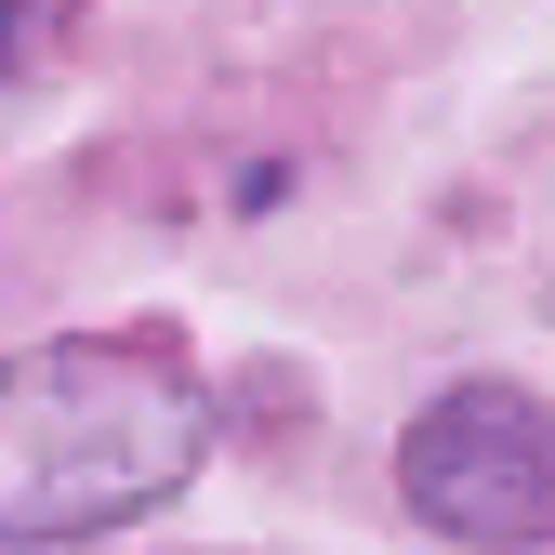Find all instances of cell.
Returning a JSON list of instances; mask_svg holds the SVG:
<instances>
[{
  "instance_id": "cell-1",
  "label": "cell",
  "mask_w": 555,
  "mask_h": 555,
  "mask_svg": "<svg viewBox=\"0 0 555 555\" xmlns=\"http://www.w3.org/2000/svg\"><path fill=\"white\" fill-rule=\"evenodd\" d=\"M198 450L212 410L146 344H40L27 371H0V542L132 529L198 476Z\"/></svg>"
},
{
  "instance_id": "cell-2",
  "label": "cell",
  "mask_w": 555,
  "mask_h": 555,
  "mask_svg": "<svg viewBox=\"0 0 555 555\" xmlns=\"http://www.w3.org/2000/svg\"><path fill=\"white\" fill-rule=\"evenodd\" d=\"M397 490H410V516L450 529V542H490V555L555 542V410L516 397V384L437 397L424 424L397 437Z\"/></svg>"
},
{
  "instance_id": "cell-3",
  "label": "cell",
  "mask_w": 555,
  "mask_h": 555,
  "mask_svg": "<svg viewBox=\"0 0 555 555\" xmlns=\"http://www.w3.org/2000/svg\"><path fill=\"white\" fill-rule=\"evenodd\" d=\"M14 27H27V0H0V53H14Z\"/></svg>"
}]
</instances>
